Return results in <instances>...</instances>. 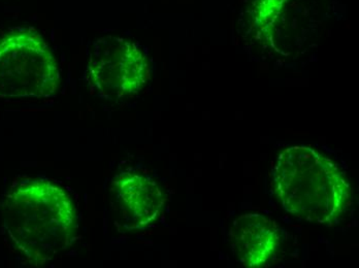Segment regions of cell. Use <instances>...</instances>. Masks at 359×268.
Instances as JSON below:
<instances>
[{
  "instance_id": "obj_1",
  "label": "cell",
  "mask_w": 359,
  "mask_h": 268,
  "mask_svg": "<svg viewBox=\"0 0 359 268\" xmlns=\"http://www.w3.org/2000/svg\"><path fill=\"white\" fill-rule=\"evenodd\" d=\"M4 226L28 262L41 265L69 249L76 230V211L62 188L48 181L24 183L6 196Z\"/></svg>"
},
{
  "instance_id": "obj_3",
  "label": "cell",
  "mask_w": 359,
  "mask_h": 268,
  "mask_svg": "<svg viewBox=\"0 0 359 268\" xmlns=\"http://www.w3.org/2000/svg\"><path fill=\"white\" fill-rule=\"evenodd\" d=\"M58 85L56 59L39 34L20 29L0 38V98L50 97Z\"/></svg>"
},
{
  "instance_id": "obj_5",
  "label": "cell",
  "mask_w": 359,
  "mask_h": 268,
  "mask_svg": "<svg viewBox=\"0 0 359 268\" xmlns=\"http://www.w3.org/2000/svg\"><path fill=\"white\" fill-rule=\"evenodd\" d=\"M234 258L246 267H262L280 247V230L260 213H245L234 220L229 233Z\"/></svg>"
},
{
  "instance_id": "obj_2",
  "label": "cell",
  "mask_w": 359,
  "mask_h": 268,
  "mask_svg": "<svg viewBox=\"0 0 359 268\" xmlns=\"http://www.w3.org/2000/svg\"><path fill=\"white\" fill-rule=\"evenodd\" d=\"M271 176L284 210L311 223L334 225L351 202V187L338 165L312 148L284 150Z\"/></svg>"
},
{
  "instance_id": "obj_6",
  "label": "cell",
  "mask_w": 359,
  "mask_h": 268,
  "mask_svg": "<svg viewBox=\"0 0 359 268\" xmlns=\"http://www.w3.org/2000/svg\"><path fill=\"white\" fill-rule=\"evenodd\" d=\"M111 192L122 216L133 227H144L152 223L163 209V192L146 174H120L111 183Z\"/></svg>"
},
{
  "instance_id": "obj_4",
  "label": "cell",
  "mask_w": 359,
  "mask_h": 268,
  "mask_svg": "<svg viewBox=\"0 0 359 268\" xmlns=\"http://www.w3.org/2000/svg\"><path fill=\"white\" fill-rule=\"evenodd\" d=\"M149 78L148 60L135 43L117 36L94 41L86 69L92 93L107 100L120 99L141 91Z\"/></svg>"
}]
</instances>
